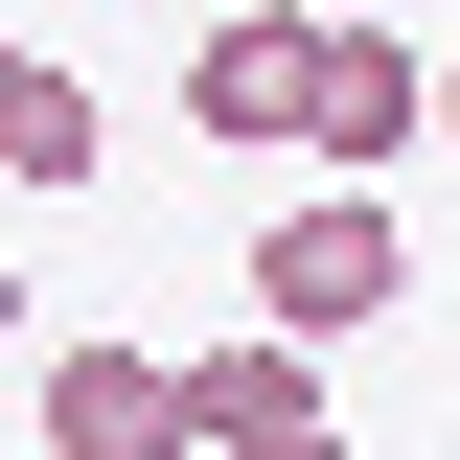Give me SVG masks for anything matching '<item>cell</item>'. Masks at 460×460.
<instances>
[{
	"mask_svg": "<svg viewBox=\"0 0 460 460\" xmlns=\"http://www.w3.org/2000/svg\"><path fill=\"white\" fill-rule=\"evenodd\" d=\"M392 277H414V230L368 208V184H323V208H277V230H253V323H277V345L392 323Z\"/></svg>",
	"mask_w": 460,
	"mask_h": 460,
	"instance_id": "obj_1",
	"label": "cell"
},
{
	"mask_svg": "<svg viewBox=\"0 0 460 460\" xmlns=\"http://www.w3.org/2000/svg\"><path fill=\"white\" fill-rule=\"evenodd\" d=\"M414 138H438V69H414L392 23H323V115H299V162H345V184H392Z\"/></svg>",
	"mask_w": 460,
	"mask_h": 460,
	"instance_id": "obj_2",
	"label": "cell"
},
{
	"mask_svg": "<svg viewBox=\"0 0 460 460\" xmlns=\"http://www.w3.org/2000/svg\"><path fill=\"white\" fill-rule=\"evenodd\" d=\"M184 438H208V460H299V438H323V345H277V323L184 345Z\"/></svg>",
	"mask_w": 460,
	"mask_h": 460,
	"instance_id": "obj_3",
	"label": "cell"
},
{
	"mask_svg": "<svg viewBox=\"0 0 460 460\" xmlns=\"http://www.w3.org/2000/svg\"><path fill=\"white\" fill-rule=\"evenodd\" d=\"M184 115L277 162L299 115H323V23H299V0H253V23H208V47H184Z\"/></svg>",
	"mask_w": 460,
	"mask_h": 460,
	"instance_id": "obj_4",
	"label": "cell"
},
{
	"mask_svg": "<svg viewBox=\"0 0 460 460\" xmlns=\"http://www.w3.org/2000/svg\"><path fill=\"white\" fill-rule=\"evenodd\" d=\"M47 460H208L162 345H47Z\"/></svg>",
	"mask_w": 460,
	"mask_h": 460,
	"instance_id": "obj_5",
	"label": "cell"
},
{
	"mask_svg": "<svg viewBox=\"0 0 460 460\" xmlns=\"http://www.w3.org/2000/svg\"><path fill=\"white\" fill-rule=\"evenodd\" d=\"M23 115H47V47H0V162H23Z\"/></svg>",
	"mask_w": 460,
	"mask_h": 460,
	"instance_id": "obj_6",
	"label": "cell"
},
{
	"mask_svg": "<svg viewBox=\"0 0 460 460\" xmlns=\"http://www.w3.org/2000/svg\"><path fill=\"white\" fill-rule=\"evenodd\" d=\"M184 23H253V0H184Z\"/></svg>",
	"mask_w": 460,
	"mask_h": 460,
	"instance_id": "obj_7",
	"label": "cell"
},
{
	"mask_svg": "<svg viewBox=\"0 0 460 460\" xmlns=\"http://www.w3.org/2000/svg\"><path fill=\"white\" fill-rule=\"evenodd\" d=\"M0 345H23V277H0Z\"/></svg>",
	"mask_w": 460,
	"mask_h": 460,
	"instance_id": "obj_8",
	"label": "cell"
},
{
	"mask_svg": "<svg viewBox=\"0 0 460 460\" xmlns=\"http://www.w3.org/2000/svg\"><path fill=\"white\" fill-rule=\"evenodd\" d=\"M438 138H460V69H438Z\"/></svg>",
	"mask_w": 460,
	"mask_h": 460,
	"instance_id": "obj_9",
	"label": "cell"
},
{
	"mask_svg": "<svg viewBox=\"0 0 460 460\" xmlns=\"http://www.w3.org/2000/svg\"><path fill=\"white\" fill-rule=\"evenodd\" d=\"M299 460H345V438H299Z\"/></svg>",
	"mask_w": 460,
	"mask_h": 460,
	"instance_id": "obj_10",
	"label": "cell"
}]
</instances>
